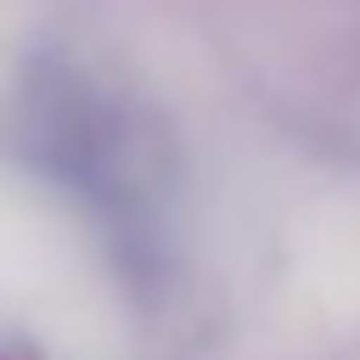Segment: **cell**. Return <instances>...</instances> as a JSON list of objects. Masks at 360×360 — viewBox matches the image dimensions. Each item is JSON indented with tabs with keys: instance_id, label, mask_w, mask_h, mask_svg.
<instances>
[{
	"instance_id": "obj_1",
	"label": "cell",
	"mask_w": 360,
	"mask_h": 360,
	"mask_svg": "<svg viewBox=\"0 0 360 360\" xmlns=\"http://www.w3.org/2000/svg\"><path fill=\"white\" fill-rule=\"evenodd\" d=\"M0 360H30V354H18V348H0Z\"/></svg>"
}]
</instances>
